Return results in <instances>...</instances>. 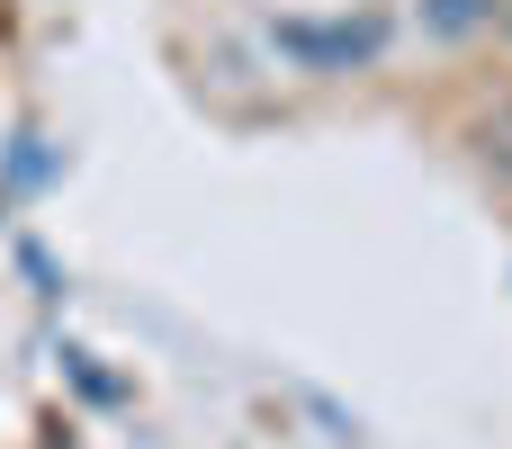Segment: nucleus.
<instances>
[{
	"label": "nucleus",
	"mask_w": 512,
	"mask_h": 449,
	"mask_svg": "<svg viewBox=\"0 0 512 449\" xmlns=\"http://www.w3.org/2000/svg\"><path fill=\"white\" fill-rule=\"evenodd\" d=\"M387 18L378 9H342V18H270V45L297 63V72H315V81H333V72H369L378 54H387Z\"/></svg>",
	"instance_id": "nucleus-1"
},
{
	"label": "nucleus",
	"mask_w": 512,
	"mask_h": 449,
	"mask_svg": "<svg viewBox=\"0 0 512 449\" xmlns=\"http://www.w3.org/2000/svg\"><path fill=\"white\" fill-rule=\"evenodd\" d=\"M504 9L512 0H414V27H423L432 45H468V36H486Z\"/></svg>",
	"instance_id": "nucleus-2"
}]
</instances>
